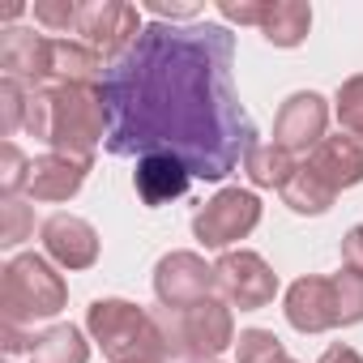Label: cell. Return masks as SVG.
<instances>
[{
	"label": "cell",
	"instance_id": "277c9868",
	"mask_svg": "<svg viewBox=\"0 0 363 363\" xmlns=\"http://www.w3.org/2000/svg\"><path fill=\"white\" fill-rule=\"evenodd\" d=\"M86 329L111 363H137L150 354H167L154 312H145L128 299H94L86 308Z\"/></svg>",
	"mask_w": 363,
	"mask_h": 363
},
{
	"label": "cell",
	"instance_id": "836d02e7",
	"mask_svg": "<svg viewBox=\"0 0 363 363\" xmlns=\"http://www.w3.org/2000/svg\"><path fill=\"white\" fill-rule=\"evenodd\" d=\"M137 363H171L167 354H150V359H137Z\"/></svg>",
	"mask_w": 363,
	"mask_h": 363
},
{
	"label": "cell",
	"instance_id": "4fadbf2b",
	"mask_svg": "<svg viewBox=\"0 0 363 363\" xmlns=\"http://www.w3.org/2000/svg\"><path fill=\"white\" fill-rule=\"evenodd\" d=\"M43 248L65 269H90L99 261V231L77 214H52L43 223Z\"/></svg>",
	"mask_w": 363,
	"mask_h": 363
},
{
	"label": "cell",
	"instance_id": "4dcf8cb0",
	"mask_svg": "<svg viewBox=\"0 0 363 363\" xmlns=\"http://www.w3.org/2000/svg\"><path fill=\"white\" fill-rule=\"evenodd\" d=\"M0 346H5V354H18V350H35V337H26L13 325H0Z\"/></svg>",
	"mask_w": 363,
	"mask_h": 363
},
{
	"label": "cell",
	"instance_id": "4316f807",
	"mask_svg": "<svg viewBox=\"0 0 363 363\" xmlns=\"http://www.w3.org/2000/svg\"><path fill=\"white\" fill-rule=\"evenodd\" d=\"M35 22L48 26V30H77V18H82V5L77 0H35Z\"/></svg>",
	"mask_w": 363,
	"mask_h": 363
},
{
	"label": "cell",
	"instance_id": "44dd1931",
	"mask_svg": "<svg viewBox=\"0 0 363 363\" xmlns=\"http://www.w3.org/2000/svg\"><path fill=\"white\" fill-rule=\"evenodd\" d=\"M295 158L286 154V150H278V145H257L252 154H248V162H244V171H248V179L257 189H278L282 193V184L295 175Z\"/></svg>",
	"mask_w": 363,
	"mask_h": 363
},
{
	"label": "cell",
	"instance_id": "5bb4252c",
	"mask_svg": "<svg viewBox=\"0 0 363 363\" xmlns=\"http://www.w3.org/2000/svg\"><path fill=\"white\" fill-rule=\"evenodd\" d=\"M189 184H193V171L179 158H171V154H145V158H137L133 189H137V197L150 210H158V206H167L175 197H184Z\"/></svg>",
	"mask_w": 363,
	"mask_h": 363
},
{
	"label": "cell",
	"instance_id": "d6986e66",
	"mask_svg": "<svg viewBox=\"0 0 363 363\" xmlns=\"http://www.w3.org/2000/svg\"><path fill=\"white\" fill-rule=\"evenodd\" d=\"M30 363H90V342L77 325H52L35 337Z\"/></svg>",
	"mask_w": 363,
	"mask_h": 363
},
{
	"label": "cell",
	"instance_id": "d590c367",
	"mask_svg": "<svg viewBox=\"0 0 363 363\" xmlns=\"http://www.w3.org/2000/svg\"><path fill=\"white\" fill-rule=\"evenodd\" d=\"M286 363H295V359H286Z\"/></svg>",
	"mask_w": 363,
	"mask_h": 363
},
{
	"label": "cell",
	"instance_id": "cb8c5ba5",
	"mask_svg": "<svg viewBox=\"0 0 363 363\" xmlns=\"http://www.w3.org/2000/svg\"><path fill=\"white\" fill-rule=\"evenodd\" d=\"M30 231H35V214L26 201L18 197L0 201V248H18L22 240H30Z\"/></svg>",
	"mask_w": 363,
	"mask_h": 363
},
{
	"label": "cell",
	"instance_id": "9c48e42d",
	"mask_svg": "<svg viewBox=\"0 0 363 363\" xmlns=\"http://www.w3.org/2000/svg\"><path fill=\"white\" fill-rule=\"evenodd\" d=\"M210 291H214V265H206L197 252H167L154 265V295L171 312L210 299Z\"/></svg>",
	"mask_w": 363,
	"mask_h": 363
},
{
	"label": "cell",
	"instance_id": "2e32d148",
	"mask_svg": "<svg viewBox=\"0 0 363 363\" xmlns=\"http://www.w3.org/2000/svg\"><path fill=\"white\" fill-rule=\"evenodd\" d=\"M86 171L90 162L69 158V154H39L30 158V179H26V193L35 201H69L82 184H86Z\"/></svg>",
	"mask_w": 363,
	"mask_h": 363
},
{
	"label": "cell",
	"instance_id": "9a60e30c",
	"mask_svg": "<svg viewBox=\"0 0 363 363\" xmlns=\"http://www.w3.org/2000/svg\"><path fill=\"white\" fill-rule=\"evenodd\" d=\"M308 167L325 179L333 193L354 189V184H363V141L350 137V133L325 137V141L308 154Z\"/></svg>",
	"mask_w": 363,
	"mask_h": 363
},
{
	"label": "cell",
	"instance_id": "6da1fadb",
	"mask_svg": "<svg viewBox=\"0 0 363 363\" xmlns=\"http://www.w3.org/2000/svg\"><path fill=\"white\" fill-rule=\"evenodd\" d=\"M235 35L218 22H150L141 39L107 65V154H171L193 179H227L257 150V124L240 107Z\"/></svg>",
	"mask_w": 363,
	"mask_h": 363
},
{
	"label": "cell",
	"instance_id": "ffe728a7",
	"mask_svg": "<svg viewBox=\"0 0 363 363\" xmlns=\"http://www.w3.org/2000/svg\"><path fill=\"white\" fill-rule=\"evenodd\" d=\"M333 197H337V193L325 184V179H320L308 162H299L295 175L282 184V201H286L295 214H325V210L333 206Z\"/></svg>",
	"mask_w": 363,
	"mask_h": 363
},
{
	"label": "cell",
	"instance_id": "d6a6232c",
	"mask_svg": "<svg viewBox=\"0 0 363 363\" xmlns=\"http://www.w3.org/2000/svg\"><path fill=\"white\" fill-rule=\"evenodd\" d=\"M22 9H26V5H5V13H0V18H5V22H13V18H18Z\"/></svg>",
	"mask_w": 363,
	"mask_h": 363
},
{
	"label": "cell",
	"instance_id": "30bf717a",
	"mask_svg": "<svg viewBox=\"0 0 363 363\" xmlns=\"http://www.w3.org/2000/svg\"><path fill=\"white\" fill-rule=\"evenodd\" d=\"M325 124H329V107L316 90H299L278 107L274 120V145L286 154H308L325 141Z\"/></svg>",
	"mask_w": 363,
	"mask_h": 363
},
{
	"label": "cell",
	"instance_id": "ba28073f",
	"mask_svg": "<svg viewBox=\"0 0 363 363\" xmlns=\"http://www.w3.org/2000/svg\"><path fill=\"white\" fill-rule=\"evenodd\" d=\"M214 286H218V295H223L231 308L257 312V308L274 303V295H278V274H274L257 252L240 248V252H223V257H218V265H214Z\"/></svg>",
	"mask_w": 363,
	"mask_h": 363
},
{
	"label": "cell",
	"instance_id": "f1b7e54d",
	"mask_svg": "<svg viewBox=\"0 0 363 363\" xmlns=\"http://www.w3.org/2000/svg\"><path fill=\"white\" fill-rule=\"evenodd\" d=\"M342 265L354 269V274H363V223L342 235Z\"/></svg>",
	"mask_w": 363,
	"mask_h": 363
},
{
	"label": "cell",
	"instance_id": "f546056e",
	"mask_svg": "<svg viewBox=\"0 0 363 363\" xmlns=\"http://www.w3.org/2000/svg\"><path fill=\"white\" fill-rule=\"evenodd\" d=\"M145 9H150L158 22H171V26H175V22H189V26H193L197 13H201L197 5H162V0H154V5H145Z\"/></svg>",
	"mask_w": 363,
	"mask_h": 363
},
{
	"label": "cell",
	"instance_id": "603a6c76",
	"mask_svg": "<svg viewBox=\"0 0 363 363\" xmlns=\"http://www.w3.org/2000/svg\"><path fill=\"white\" fill-rule=\"evenodd\" d=\"M235 354H240V363H286L291 359L269 329H244L235 342Z\"/></svg>",
	"mask_w": 363,
	"mask_h": 363
},
{
	"label": "cell",
	"instance_id": "8fae6325",
	"mask_svg": "<svg viewBox=\"0 0 363 363\" xmlns=\"http://www.w3.org/2000/svg\"><path fill=\"white\" fill-rule=\"evenodd\" d=\"M0 69H5V77L35 90L52 86V39L26 26H5L0 30Z\"/></svg>",
	"mask_w": 363,
	"mask_h": 363
},
{
	"label": "cell",
	"instance_id": "7c38bea8",
	"mask_svg": "<svg viewBox=\"0 0 363 363\" xmlns=\"http://www.w3.org/2000/svg\"><path fill=\"white\" fill-rule=\"evenodd\" d=\"M286 320L299 333H325L333 325H342V308H337V286L333 278H299L286 291Z\"/></svg>",
	"mask_w": 363,
	"mask_h": 363
},
{
	"label": "cell",
	"instance_id": "3957f363",
	"mask_svg": "<svg viewBox=\"0 0 363 363\" xmlns=\"http://www.w3.org/2000/svg\"><path fill=\"white\" fill-rule=\"evenodd\" d=\"M48 141L52 154L90 162L94 145L107 141V107L90 86H48Z\"/></svg>",
	"mask_w": 363,
	"mask_h": 363
},
{
	"label": "cell",
	"instance_id": "52a82bcc",
	"mask_svg": "<svg viewBox=\"0 0 363 363\" xmlns=\"http://www.w3.org/2000/svg\"><path fill=\"white\" fill-rule=\"evenodd\" d=\"M261 223V201L248 189H223L193 214V235L206 248H227Z\"/></svg>",
	"mask_w": 363,
	"mask_h": 363
},
{
	"label": "cell",
	"instance_id": "e575fe53",
	"mask_svg": "<svg viewBox=\"0 0 363 363\" xmlns=\"http://www.w3.org/2000/svg\"><path fill=\"white\" fill-rule=\"evenodd\" d=\"M189 363H218V359H189Z\"/></svg>",
	"mask_w": 363,
	"mask_h": 363
},
{
	"label": "cell",
	"instance_id": "8992f818",
	"mask_svg": "<svg viewBox=\"0 0 363 363\" xmlns=\"http://www.w3.org/2000/svg\"><path fill=\"white\" fill-rule=\"evenodd\" d=\"M141 9L128 0H86L77 18V35H86V48H94L111 65L141 39Z\"/></svg>",
	"mask_w": 363,
	"mask_h": 363
},
{
	"label": "cell",
	"instance_id": "d4e9b609",
	"mask_svg": "<svg viewBox=\"0 0 363 363\" xmlns=\"http://www.w3.org/2000/svg\"><path fill=\"white\" fill-rule=\"evenodd\" d=\"M337 120L350 137L363 141V73H354L337 86Z\"/></svg>",
	"mask_w": 363,
	"mask_h": 363
},
{
	"label": "cell",
	"instance_id": "83f0119b",
	"mask_svg": "<svg viewBox=\"0 0 363 363\" xmlns=\"http://www.w3.org/2000/svg\"><path fill=\"white\" fill-rule=\"evenodd\" d=\"M26 179H30V162L22 158V150L13 141H5V145H0V189H5V197L26 189Z\"/></svg>",
	"mask_w": 363,
	"mask_h": 363
},
{
	"label": "cell",
	"instance_id": "5b68a950",
	"mask_svg": "<svg viewBox=\"0 0 363 363\" xmlns=\"http://www.w3.org/2000/svg\"><path fill=\"white\" fill-rule=\"evenodd\" d=\"M158 320V333H162V346L167 354H189V359H218L231 342H235V320H231V303L227 299H201L193 308H162L154 312Z\"/></svg>",
	"mask_w": 363,
	"mask_h": 363
},
{
	"label": "cell",
	"instance_id": "484cf974",
	"mask_svg": "<svg viewBox=\"0 0 363 363\" xmlns=\"http://www.w3.org/2000/svg\"><path fill=\"white\" fill-rule=\"evenodd\" d=\"M333 286H337V308H342V325H359L363 320V274L346 269L333 274Z\"/></svg>",
	"mask_w": 363,
	"mask_h": 363
},
{
	"label": "cell",
	"instance_id": "7a4b0ae2",
	"mask_svg": "<svg viewBox=\"0 0 363 363\" xmlns=\"http://www.w3.org/2000/svg\"><path fill=\"white\" fill-rule=\"evenodd\" d=\"M69 303V286L65 278L48 265V257L39 252H22L0 269V320L22 329L35 320L56 316Z\"/></svg>",
	"mask_w": 363,
	"mask_h": 363
},
{
	"label": "cell",
	"instance_id": "e0dca14e",
	"mask_svg": "<svg viewBox=\"0 0 363 363\" xmlns=\"http://www.w3.org/2000/svg\"><path fill=\"white\" fill-rule=\"evenodd\" d=\"M107 65L94 48L86 43H69V39H52V86H90L103 90Z\"/></svg>",
	"mask_w": 363,
	"mask_h": 363
},
{
	"label": "cell",
	"instance_id": "7402d4cb",
	"mask_svg": "<svg viewBox=\"0 0 363 363\" xmlns=\"http://www.w3.org/2000/svg\"><path fill=\"white\" fill-rule=\"evenodd\" d=\"M26 111H30V86L5 77L0 82V137H13L18 128H26Z\"/></svg>",
	"mask_w": 363,
	"mask_h": 363
},
{
	"label": "cell",
	"instance_id": "1f68e13d",
	"mask_svg": "<svg viewBox=\"0 0 363 363\" xmlns=\"http://www.w3.org/2000/svg\"><path fill=\"white\" fill-rule=\"evenodd\" d=\"M320 363H363L359 359V350H350V346H342V342H333L325 354H320Z\"/></svg>",
	"mask_w": 363,
	"mask_h": 363
},
{
	"label": "cell",
	"instance_id": "ac0fdd59",
	"mask_svg": "<svg viewBox=\"0 0 363 363\" xmlns=\"http://www.w3.org/2000/svg\"><path fill=\"white\" fill-rule=\"evenodd\" d=\"M308 30H312V5H303V0H269L265 5L261 35L274 48H299Z\"/></svg>",
	"mask_w": 363,
	"mask_h": 363
}]
</instances>
